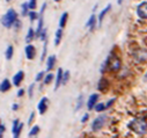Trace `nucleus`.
Returning <instances> with one entry per match:
<instances>
[{"label": "nucleus", "instance_id": "nucleus-8", "mask_svg": "<svg viewBox=\"0 0 147 138\" xmlns=\"http://www.w3.org/2000/svg\"><path fill=\"white\" fill-rule=\"evenodd\" d=\"M24 55H26V58L28 60H32L36 56V50H35V47L30 43H28L24 48Z\"/></svg>", "mask_w": 147, "mask_h": 138}, {"label": "nucleus", "instance_id": "nucleus-43", "mask_svg": "<svg viewBox=\"0 0 147 138\" xmlns=\"http://www.w3.org/2000/svg\"><path fill=\"white\" fill-rule=\"evenodd\" d=\"M55 1H56V3H58V1H60V0H55Z\"/></svg>", "mask_w": 147, "mask_h": 138}, {"label": "nucleus", "instance_id": "nucleus-32", "mask_svg": "<svg viewBox=\"0 0 147 138\" xmlns=\"http://www.w3.org/2000/svg\"><path fill=\"white\" fill-rule=\"evenodd\" d=\"M69 80V72L65 71L64 72V77H63V85H66V83Z\"/></svg>", "mask_w": 147, "mask_h": 138}, {"label": "nucleus", "instance_id": "nucleus-22", "mask_svg": "<svg viewBox=\"0 0 147 138\" xmlns=\"http://www.w3.org/2000/svg\"><path fill=\"white\" fill-rule=\"evenodd\" d=\"M30 11H31V9L29 8L28 3H23V4L21 5V15H22V16H28V14H29Z\"/></svg>", "mask_w": 147, "mask_h": 138}, {"label": "nucleus", "instance_id": "nucleus-21", "mask_svg": "<svg viewBox=\"0 0 147 138\" xmlns=\"http://www.w3.org/2000/svg\"><path fill=\"white\" fill-rule=\"evenodd\" d=\"M67 20H68V13L65 12V13L61 14V16L59 19V27L60 28H64L66 26V23H67Z\"/></svg>", "mask_w": 147, "mask_h": 138}, {"label": "nucleus", "instance_id": "nucleus-9", "mask_svg": "<svg viewBox=\"0 0 147 138\" xmlns=\"http://www.w3.org/2000/svg\"><path fill=\"white\" fill-rule=\"evenodd\" d=\"M98 97H100V95H98L97 93H93V94L88 97V100H87V108H88V110H93V109L95 108L96 103H97V101H98Z\"/></svg>", "mask_w": 147, "mask_h": 138}, {"label": "nucleus", "instance_id": "nucleus-10", "mask_svg": "<svg viewBox=\"0 0 147 138\" xmlns=\"http://www.w3.org/2000/svg\"><path fill=\"white\" fill-rule=\"evenodd\" d=\"M23 79H24V72H23V71H18V72L14 74V77H13V79H12V83H13V85H14L15 87H19V86L22 84Z\"/></svg>", "mask_w": 147, "mask_h": 138}, {"label": "nucleus", "instance_id": "nucleus-33", "mask_svg": "<svg viewBox=\"0 0 147 138\" xmlns=\"http://www.w3.org/2000/svg\"><path fill=\"white\" fill-rule=\"evenodd\" d=\"M82 102H84V97H82V95H80L79 96V99H78V103H77V110H79V109H81V107H82Z\"/></svg>", "mask_w": 147, "mask_h": 138}, {"label": "nucleus", "instance_id": "nucleus-42", "mask_svg": "<svg viewBox=\"0 0 147 138\" xmlns=\"http://www.w3.org/2000/svg\"><path fill=\"white\" fill-rule=\"evenodd\" d=\"M144 80H145V81H147V72H146V74L144 76Z\"/></svg>", "mask_w": 147, "mask_h": 138}, {"label": "nucleus", "instance_id": "nucleus-4", "mask_svg": "<svg viewBox=\"0 0 147 138\" xmlns=\"http://www.w3.org/2000/svg\"><path fill=\"white\" fill-rule=\"evenodd\" d=\"M107 120H108V116H107V115H100V116H97V117L92 122V125H90L92 131H93V132L100 131V130L104 126V124L107 123Z\"/></svg>", "mask_w": 147, "mask_h": 138}, {"label": "nucleus", "instance_id": "nucleus-19", "mask_svg": "<svg viewBox=\"0 0 147 138\" xmlns=\"http://www.w3.org/2000/svg\"><path fill=\"white\" fill-rule=\"evenodd\" d=\"M61 37H63V28H58L57 31H56V35H55V45L58 47L60 44V41H61Z\"/></svg>", "mask_w": 147, "mask_h": 138}, {"label": "nucleus", "instance_id": "nucleus-38", "mask_svg": "<svg viewBox=\"0 0 147 138\" xmlns=\"http://www.w3.org/2000/svg\"><path fill=\"white\" fill-rule=\"evenodd\" d=\"M23 94H24V89H23V88H20V89L18 91V93H16V96H18V97H21V96H23Z\"/></svg>", "mask_w": 147, "mask_h": 138}, {"label": "nucleus", "instance_id": "nucleus-6", "mask_svg": "<svg viewBox=\"0 0 147 138\" xmlns=\"http://www.w3.org/2000/svg\"><path fill=\"white\" fill-rule=\"evenodd\" d=\"M22 129H23V123L20 122L18 118L14 120V122H13V126H12L13 137H14V138H19V137H20V133H21V131H22Z\"/></svg>", "mask_w": 147, "mask_h": 138}, {"label": "nucleus", "instance_id": "nucleus-18", "mask_svg": "<svg viewBox=\"0 0 147 138\" xmlns=\"http://www.w3.org/2000/svg\"><path fill=\"white\" fill-rule=\"evenodd\" d=\"M11 87H12L11 81H9L8 79H4V80L1 81V85H0V91H1V93H5V92L9 91Z\"/></svg>", "mask_w": 147, "mask_h": 138}, {"label": "nucleus", "instance_id": "nucleus-20", "mask_svg": "<svg viewBox=\"0 0 147 138\" xmlns=\"http://www.w3.org/2000/svg\"><path fill=\"white\" fill-rule=\"evenodd\" d=\"M13 56H14V48L12 45H8L7 49L5 50V58L7 60H11L13 58Z\"/></svg>", "mask_w": 147, "mask_h": 138}, {"label": "nucleus", "instance_id": "nucleus-30", "mask_svg": "<svg viewBox=\"0 0 147 138\" xmlns=\"http://www.w3.org/2000/svg\"><path fill=\"white\" fill-rule=\"evenodd\" d=\"M38 40H41V41H45V40H48V31H47V29L44 28L43 29V31H42V34H41V36H40V39Z\"/></svg>", "mask_w": 147, "mask_h": 138}, {"label": "nucleus", "instance_id": "nucleus-24", "mask_svg": "<svg viewBox=\"0 0 147 138\" xmlns=\"http://www.w3.org/2000/svg\"><path fill=\"white\" fill-rule=\"evenodd\" d=\"M94 109H95V112H96V113H102V112L107 110V109H105V103H102V102H97Z\"/></svg>", "mask_w": 147, "mask_h": 138}, {"label": "nucleus", "instance_id": "nucleus-2", "mask_svg": "<svg viewBox=\"0 0 147 138\" xmlns=\"http://www.w3.org/2000/svg\"><path fill=\"white\" fill-rule=\"evenodd\" d=\"M129 128L138 136H144L147 133V121L144 117H136L130 122Z\"/></svg>", "mask_w": 147, "mask_h": 138}, {"label": "nucleus", "instance_id": "nucleus-35", "mask_svg": "<svg viewBox=\"0 0 147 138\" xmlns=\"http://www.w3.org/2000/svg\"><path fill=\"white\" fill-rule=\"evenodd\" d=\"M34 87H35V85H34V84H31V85L29 86V88H28V95H29V97H30V99L32 97V94H34Z\"/></svg>", "mask_w": 147, "mask_h": 138}, {"label": "nucleus", "instance_id": "nucleus-11", "mask_svg": "<svg viewBox=\"0 0 147 138\" xmlns=\"http://www.w3.org/2000/svg\"><path fill=\"white\" fill-rule=\"evenodd\" d=\"M63 77H64V71H63V68H58V71H57V74H56V78H55V81H56V84H55V89L57 91L59 87H60V85H63Z\"/></svg>", "mask_w": 147, "mask_h": 138}, {"label": "nucleus", "instance_id": "nucleus-29", "mask_svg": "<svg viewBox=\"0 0 147 138\" xmlns=\"http://www.w3.org/2000/svg\"><path fill=\"white\" fill-rule=\"evenodd\" d=\"M116 102V97H113V99H110V100H108L107 102H105V109H109L110 107H111L114 103Z\"/></svg>", "mask_w": 147, "mask_h": 138}, {"label": "nucleus", "instance_id": "nucleus-36", "mask_svg": "<svg viewBox=\"0 0 147 138\" xmlns=\"http://www.w3.org/2000/svg\"><path fill=\"white\" fill-rule=\"evenodd\" d=\"M5 130H6V128H5V124H4V123H1V124H0V137H3V136H4V132H5Z\"/></svg>", "mask_w": 147, "mask_h": 138}, {"label": "nucleus", "instance_id": "nucleus-26", "mask_svg": "<svg viewBox=\"0 0 147 138\" xmlns=\"http://www.w3.org/2000/svg\"><path fill=\"white\" fill-rule=\"evenodd\" d=\"M47 52H48V40H45L44 44H43V51H42V56H41V62H44V59L47 57Z\"/></svg>", "mask_w": 147, "mask_h": 138}, {"label": "nucleus", "instance_id": "nucleus-13", "mask_svg": "<svg viewBox=\"0 0 147 138\" xmlns=\"http://www.w3.org/2000/svg\"><path fill=\"white\" fill-rule=\"evenodd\" d=\"M110 9H111V5L108 4L107 7H104V8L101 11V13L98 14V27H101V24H102V22H103V19H104L105 15L110 12Z\"/></svg>", "mask_w": 147, "mask_h": 138}, {"label": "nucleus", "instance_id": "nucleus-41", "mask_svg": "<svg viewBox=\"0 0 147 138\" xmlns=\"http://www.w3.org/2000/svg\"><path fill=\"white\" fill-rule=\"evenodd\" d=\"M123 1H124V0H117V4H118V5H121Z\"/></svg>", "mask_w": 147, "mask_h": 138}, {"label": "nucleus", "instance_id": "nucleus-37", "mask_svg": "<svg viewBox=\"0 0 147 138\" xmlns=\"http://www.w3.org/2000/svg\"><path fill=\"white\" fill-rule=\"evenodd\" d=\"M34 118H35V112H31L30 117H29V120H28V124H31L32 121H34Z\"/></svg>", "mask_w": 147, "mask_h": 138}, {"label": "nucleus", "instance_id": "nucleus-40", "mask_svg": "<svg viewBox=\"0 0 147 138\" xmlns=\"http://www.w3.org/2000/svg\"><path fill=\"white\" fill-rule=\"evenodd\" d=\"M18 109H19V106L16 105V103H14L13 107H12V110H18Z\"/></svg>", "mask_w": 147, "mask_h": 138}, {"label": "nucleus", "instance_id": "nucleus-5", "mask_svg": "<svg viewBox=\"0 0 147 138\" xmlns=\"http://www.w3.org/2000/svg\"><path fill=\"white\" fill-rule=\"evenodd\" d=\"M137 15L141 20H147V1H142L137 6Z\"/></svg>", "mask_w": 147, "mask_h": 138}, {"label": "nucleus", "instance_id": "nucleus-23", "mask_svg": "<svg viewBox=\"0 0 147 138\" xmlns=\"http://www.w3.org/2000/svg\"><path fill=\"white\" fill-rule=\"evenodd\" d=\"M38 133H40V126H38V125H34V126L30 129V131H29V133H28V137L37 136Z\"/></svg>", "mask_w": 147, "mask_h": 138}, {"label": "nucleus", "instance_id": "nucleus-7", "mask_svg": "<svg viewBox=\"0 0 147 138\" xmlns=\"http://www.w3.org/2000/svg\"><path fill=\"white\" fill-rule=\"evenodd\" d=\"M48 107H49V99L44 96V97H42V99L40 100V102H38V105H37V110H38V113H40L41 115H43V114L47 113Z\"/></svg>", "mask_w": 147, "mask_h": 138}, {"label": "nucleus", "instance_id": "nucleus-31", "mask_svg": "<svg viewBox=\"0 0 147 138\" xmlns=\"http://www.w3.org/2000/svg\"><path fill=\"white\" fill-rule=\"evenodd\" d=\"M28 5H29V8L30 9H35L36 6H37V0H29Z\"/></svg>", "mask_w": 147, "mask_h": 138}, {"label": "nucleus", "instance_id": "nucleus-17", "mask_svg": "<svg viewBox=\"0 0 147 138\" xmlns=\"http://www.w3.org/2000/svg\"><path fill=\"white\" fill-rule=\"evenodd\" d=\"M108 81H107V79L105 78H100V80H98V83H97V88L101 91V92H105L107 89H108Z\"/></svg>", "mask_w": 147, "mask_h": 138}, {"label": "nucleus", "instance_id": "nucleus-39", "mask_svg": "<svg viewBox=\"0 0 147 138\" xmlns=\"http://www.w3.org/2000/svg\"><path fill=\"white\" fill-rule=\"evenodd\" d=\"M88 120H89V115H88V114H85V115L82 116V118H81V123H86Z\"/></svg>", "mask_w": 147, "mask_h": 138}, {"label": "nucleus", "instance_id": "nucleus-12", "mask_svg": "<svg viewBox=\"0 0 147 138\" xmlns=\"http://www.w3.org/2000/svg\"><path fill=\"white\" fill-rule=\"evenodd\" d=\"M134 59L137 62H145L147 59V51L144 49H140V50H137V52L134 53Z\"/></svg>", "mask_w": 147, "mask_h": 138}, {"label": "nucleus", "instance_id": "nucleus-28", "mask_svg": "<svg viewBox=\"0 0 147 138\" xmlns=\"http://www.w3.org/2000/svg\"><path fill=\"white\" fill-rule=\"evenodd\" d=\"M44 78H45V72L44 71H41V72H38L37 74H36V77H35V81H42V80H44Z\"/></svg>", "mask_w": 147, "mask_h": 138}, {"label": "nucleus", "instance_id": "nucleus-27", "mask_svg": "<svg viewBox=\"0 0 147 138\" xmlns=\"http://www.w3.org/2000/svg\"><path fill=\"white\" fill-rule=\"evenodd\" d=\"M56 77L52 74V73H48L47 76H45V78H44V80H43V83H44V85H49V84H51V81L55 79Z\"/></svg>", "mask_w": 147, "mask_h": 138}, {"label": "nucleus", "instance_id": "nucleus-16", "mask_svg": "<svg viewBox=\"0 0 147 138\" xmlns=\"http://www.w3.org/2000/svg\"><path fill=\"white\" fill-rule=\"evenodd\" d=\"M35 39H36V30H34V29L30 27V28L28 29L27 36H26V42H27V43H31Z\"/></svg>", "mask_w": 147, "mask_h": 138}, {"label": "nucleus", "instance_id": "nucleus-14", "mask_svg": "<svg viewBox=\"0 0 147 138\" xmlns=\"http://www.w3.org/2000/svg\"><path fill=\"white\" fill-rule=\"evenodd\" d=\"M96 23H97L96 16H95V14H92L90 18H89V19L87 20V22H86V27L89 28V31H93V30L95 29V27H96Z\"/></svg>", "mask_w": 147, "mask_h": 138}, {"label": "nucleus", "instance_id": "nucleus-25", "mask_svg": "<svg viewBox=\"0 0 147 138\" xmlns=\"http://www.w3.org/2000/svg\"><path fill=\"white\" fill-rule=\"evenodd\" d=\"M28 18H29V20H30L31 22H34L35 20H38L40 15L35 12V9H31V11L29 12V14H28Z\"/></svg>", "mask_w": 147, "mask_h": 138}, {"label": "nucleus", "instance_id": "nucleus-3", "mask_svg": "<svg viewBox=\"0 0 147 138\" xmlns=\"http://www.w3.org/2000/svg\"><path fill=\"white\" fill-rule=\"evenodd\" d=\"M16 20H18V13L13 8H9L1 18V24L6 28H12Z\"/></svg>", "mask_w": 147, "mask_h": 138}, {"label": "nucleus", "instance_id": "nucleus-1", "mask_svg": "<svg viewBox=\"0 0 147 138\" xmlns=\"http://www.w3.org/2000/svg\"><path fill=\"white\" fill-rule=\"evenodd\" d=\"M122 68V62L118 57H116L115 55L110 53L108 56V58L105 59L104 64L102 65V70L101 72H104L105 70H108L109 72H113V73H116L118 72Z\"/></svg>", "mask_w": 147, "mask_h": 138}, {"label": "nucleus", "instance_id": "nucleus-34", "mask_svg": "<svg viewBox=\"0 0 147 138\" xmlns=\"http://www.w3.org/2000/svg\"><path fill=\"white\" fill-rule=\"evenodd\" d=\"M21 26H22V23H21V22H20V20L18 19V20L15 21V23L13 24V28H14V30H15V31H19V30H20V28H21Z\"/></svg>", "mask_w": 147, "mask_h": 138}, {"label": "nucleus", "instance_id": "nucleus-15", "mask_svg": "<svg viewBox=\"0 0 147 138\" xmlns=\"http://www.w3.org/2000/svg\"><path fill=\"white\" fill-rule=\"evenodd\" d=\"M56 62H57V57L55 55L50 56L48 58V62H47V72H50L55 68V65H56Z\"/></svg>", "mask_w": 147, "mask_h": 138}]
</instances>
